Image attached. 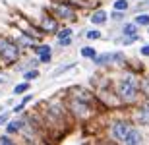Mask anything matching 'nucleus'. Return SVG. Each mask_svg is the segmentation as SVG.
Returning a JSON list of instances; mask_svg holds the SVG:
<instances>
[{
    "label": "nucleus",
    "mask_w": 149,
    "mask_h": 145,
    "mask_svg": "<svg viewBox=\"0 0 149 145\" xmlns=\"http://www.w3.org/2000/svg\"><path fill=\"white\" fill-rule=\"evenodd\" d=\"M0 145H12V143H10L8 137H2V139H0Z\"/></svg>",
    "instance_id": "nucleus-21"
},
{
    "label": "nucleus",
    "mask_w": 149,
    "mask_h": 145,
    "mask_svg": "<svg viewBox=\"0 0 149 145\" xmlns=\"http://www.w3.org/2000/svg\"><path fill=\"white\" fill-rule=\"evenodd\" d=\"M60 45H64V46H68V45H72V39H70V37H68V39L60 41Z\"/></svg>",
    "instance_id": "nucleus-20"
},
{
    "label": "nucleus",
    "mask_w": 149,
    "mask_h": 145,
    "mask_svg": "<svg viewBox=\"0 0 149 145\" xmlns=\"http://www.w3.org/2000/svg\"><path fill=\"white\" fill-rule=\"evenodd\" d=\"M81 56H85V58H97V54H95L93 49H89V46H85V49H81Z\"/></svg>",
    "instance_id": "nucleus-9"
},
{
    "label": "nucleus",
    "mask_w": 149,
    "mask_h": 145,
    "mask_svg": "<svg viewBox=\"0 0 149 145\" xmlns=\"http://www.w3.org/2000/svg\"><path fill=\"white\" fill-rule=\"evenodd\" d=\"M43 29L49 31V33H56V22L52 17H45L43 19Z\"/></svg>",
    "instance_id": "nucleus-6"
},
{
    "label": "nucleus",
    "mask_w": 149,
    "mask_h": 145,
    "mask_svg": "<svg viewBox=\"0 0 149 145\" xmlns=\"http://www.w3.org/2000/svg\"><path fill=\"white\" fill-rule=\"evenodd\" d=\"M37 76H39V72H37V70H29V72H25V74H23V78H25V79H35Z\"/></svg>",
    "instance_id": "nucleus-16"
},
{
    "label": "nucleus",
    "mask_w": 149,
    "mask_h": 145,
    "mask_svg": "<svg viewBox=\"0 0 149 145\" xmlns=\"http://www.w3.org/2000/svg\"><path fill=\"white\" fill-rule=\"evenodd\" d=\"M91 22H93V23H97V25H101V23H105V22H107V12H105V10L95 12L93 16H91Z\"/></svg>",
    "instance_id": "nucleus-7"
},
{
    "label": "nucleus",
    "mask_w": 149,
    "mask_h": 145,
    "mask_svg": "<svg viewBox=\"0 0 149 145\" xmlns=\"http://www.w3.org/2000/svg\"><path fill=\"white\" fill-rule=\"evenodd\" d=\"M70 35H72V29H64V31L58 33V37H60V41H64V39H68Z\"/></svg>",
    "instance_id": "nucleus-17"
},
{
    "label": "nucleus",
    "mask_w": 149,
    "mask_h": 145,
    "mask_svg": "<svg viewBox=\"0 0 149 145\" xmlns=\"http://www.w3.org/2000/svg\"><path fill=\"white\" fill-rule=\"evenodd\" d=\"M130 132H132V128H130L124 120H120V122H116L114 126H112V134H114L116 139H124V141H126V137H128Z\"/></svg>",
    "instance_id": "nucleus-3"
},
{
    "label": "nucleus",
    "mask_w": 149,
    "mask_h": 145,
    "mask_svg": "<svg viewBox=\"0 0 149 145\" xmlns=\"http://www.w3.org/2000/svg\"><path fill=\"white\" fill-rule=\"evenodd\" d=\"M19 128H22V122H17V120H16V122H12L10 126H8V132L12 134V132H17Z\"/></svg>",
    "instance_id": "nucleus-15"
},
{
    "label": "nucleus",
    "mask_w": 149,
    "mask_h": 145,
    "mask_svg": "<svg viewBox=\"0 0 149 145\" xmlns=\"http://www.w3.org/2000/svg\"><path fill=\"white\" fill-rule=\"evenodd\" d=\"M56 10H58V16H62V17H70V16H72V14H70V8H68V6H58Z\"/></svg>",
    "instance_id": "nucleus-10"
},
{
    "label": "nucleus",
    "mask_w": 149,
    "mask_h": 145,
    "mask_svg": "<svg viewBox=\"0 0 149 145\" xmlns=\"http://www.w3.org/2000/svg\"><path fill=\"white\" fill-rule=\"evenodd\" d=\"M27 89H29V85H27V83H19V85H16L14 93H16V95H22V93H25Z\"/></svg>",
    "instance_id": "nucleus-12"
},
{
    "label": "nucleus",
    "mask_w": 149,
    "mask_h": 145,
    "mask_svg": "<svg viewBox=\"0 0 149 145\" xmlns=\"http://www.w3.org/2000/svg\"><path fill=\"white\" fill-rule=\"evenodd\" d=\"M114 8H116V10H126V8H128V2H126V0H116V2H114Z\"/></svg>",
    "instance_id": "nucleus-13"
},
{
    "label": "nucleus",
    "mask_w": 149,
    "mask_h": 145,
    "mask_svg": "<svg viewBox=\"0 0 149 145\" xmlns=\"http://www.w3.org/2000/svg\"><path fill=\"white\" fill-rule=\"evenodd\" d=\"M136 39H138V35H134V37H128V39L124 41V45H132V43H134Z\"/></svg>",
    "instance_id": "nucleus-19"
},
{
    "label": "nucleus",
    "mask_w": 149,
    "mask_h": 145,
    "mask_svg": "<svg viewBox=\"0 0 149 145\" xmlns=\"http://www.w3.org/2000/svg\"><path fill=\"white\" fill-rule=\"evenodd\" d=\"M141 54H143V56H149V45H147V46H143V49H141Z\"/></svg>",
    "instance_id": "nucleus-22"
},
{
    "label": "nucleus",
    "mask_w": 149,
    "mask_h": 145,
    "mask_svg": "<svg viewBox=\"0 0 149 145\" xmlns=\"http://www.w3.org/2000/svg\"><path fill=\"white\" fill-rule=\"evenodd\" d=\"M138 122L139 124H149V106H141L138 110Z\"/></svg>",
    "instance_id": "nucleus-5"
},
{
    "label": "nucleus",
    "mask_w": 149,
    "mask_h": 145,
    "mask_svg": "<svg viewBox=\"0 0 149 145\" xmlns=\"http://www.w3.org/2000/svg\"><path fill=\"white\" fill-rule=\"evenodd\" d=\"M0 81H2V83H4V81H6V78H4V76H0Z\"/></svg>",
    "instance_id": "nucleus-24"
},
{
    "label": "nucleus",
    "mask_w": 149,
    "mask_h": 145,
    "mask_svg": "<svg viewBox=\"0 0 149 145\" xmlns=\"http://www.w3.org/2000/svg\"><path fill=\"white\" fill-rule=\"evenodd\" d=\"M141 143V135H139L138 130H132L126 137V145H139Z\"/></svg>",
    "instance_id": "nucleus-4"
},
{
    "label": "nucleus",
    "mask_w": 149,
    "mask_h": 145,
    "mask_svg": "<svg viewBox=\"0 0 149 145\" xmlns=\"http://www.w3.org/2000/svg\"><path fill=\"white\" fill-rule=\"evenodd\" d=\"M87 37H89V39H99V37H101V33H99V31H89V33H87Z\"/></svg>",
    "instance_id": "nucleus-18"
},
{
    "label": "nucleus",
    "mask_w": 149,
    "mask_h": 145,
    "mask_svg": "<svg viewBox=\"0 0 149 145\" xmlns=\"http://www.w3.org/2000/svg\"><path fill=\"white\" fill-rule=\"evenodd\" d=\"M0 54L4 56L6 60H16L19 50L14 43H8V41H0Z\"/></svg>",
    "instance_id": "nucleus-2"
},
{
    "label": "nucleus",
    "mask_w": 149,
    "mask_h": 145,
    "mask_svg": "<svg viewBox=\"0 0 149 145\" xmlns=\"http://www.w3.org/2000/svg\"><path fill=\"white\" fill-rule=\"evenodd\" d=\"M39 60L41 62H50V49L49 46H39Z\"/></svg>",
    "instance_id": "nucleus-8"
},
{
    "label": "nucleus",
    "mask_w": 149,
    "mask_h": 145,
    "mask_svg": "<svg viewBox=\"0 0 149 145\" xmlns=\"http://www.w3.org/2000/svg\"><path fill=\"white\" fill-rule=\"evenodd\" d=\"M116 91H118L120 99H124V101H134V99H136V95H138V89H136V85H134L130 79H124V81H120Z\"/></svg>",
    "instance_id": "nucleus-1"
},
{
    "label": "nucleus",
    "mask_w": 149,
    "mask_h": 145,
    "mask_svg": "<svg viewBox=\"0 0 149 145\" xmlns=\"http://www.w3.org/2000/svg\"><path fill=\"white\" fill-rule=\"evenodd\" d=\"M122 31H124V35H130V37H134V35H136V25H134V23H128V25L122 29Z\"/></svg>",
    "instance_id": "nucleus-11"
},
{
    "label": "nucleus",
    "mask_w": 149,
    "mask_h": 145,
    "mask_svg": "<svg viewBox=\"0 0 149 145\" xmlns=\"http://www.w3.org/2000/svg\"><path fill=\"white\" fill-rule=\"evenodd\" d=\"M136 23H139V25H149V16H138L136 17Z\"/></svg>",
    "instance_id": "nucleus-14"
},
{
    "label": "nucleus",
    "mask_w": 149,
    "mask_h": 145,
    "mask_svg": "<svg viewBox=\"0 0 149 145\" xmlns=\"http://www.w3.org/2000/svg\"><path fill=\"white\" fill-rule=\"evenodd\" d=\"M8 120V114H0V124H4Z\"/></svg>",
    "instance_id": "nucleus-23"
}]
</instances>
